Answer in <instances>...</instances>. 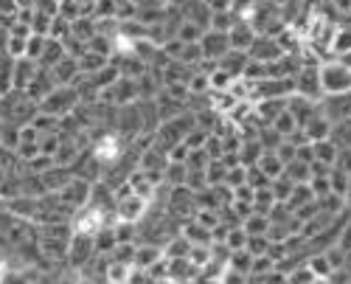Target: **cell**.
Returning a JSON list of instances; mask_svg holds the SVG:
<instances>
[{
	"instance_id": "7402d4cb",
	"label": "cell",
	"mask_w": 351,
	"mask_h": 284,
	"mask_svg": "<svg viewBox=\"0 0 351 284\" xmlns=\"http://www.w3.org/2000/svg\"><path fill=\"white\" fill-rule=\"evenodd\" d=\"M337 60H340L346 68H351V51H348V54H343V56H337Z\"/></svg>"
},
{
	"instance_id": "6da1fadb",
	"label": "cell",
	"mask_w": 351,
	"mask_h": 284,
	"mask_svg": "<svg viewBox=\"0 0 351 284\" xmlns=\"http://www.w3.org/2000/svg\"><path fill=\"white\" fill-rule=\"evenodd\" d=\"M320 88L324 96H337L351 91V68H346L340 60L320 65Z\"/></svg>"
},
{
	"instance_id": "4fadbf2b",
	"label": "cell",
	"mask_w": 351,
	"mask_h": 284,
	"mask_svg": "<svg viewBox=\"0 0 351 284\" xmlns=\"http://www.w3.org/2000/svg\"><path fill=\"white\" fill-rule=\"evenodd\" d=\"M348 183H351V175H346V172H340V169H335V166H332V172H329V189H332V194L346 197Z\"/></svg>"
},
{
	"instance_id": "3957f363",
	"label": "cell",
	"mask_w": 351,
	"mask_h": 284,
	"mask_svg": "<svg viewBox=\"0 0 351 284\" xmlns=\"http://www.w3.org/2000/svg\"><path fill=\"white\" fill-rule=\"evenodd\" d=\"M199 45H202V60L219 62L222 56L230 51V37H228V32H214V28H211V32L202 34Z\"/></svg>"
},
{
	"instance_id": "30bf717a",
	"label": "cell",
	"mask_w": 351,
	"mask_h": 284,
	"mask_svg": "<svg viewBox=\"0 0 351 284\" xmlns=\"http://www.w3.org/2000/svg\"><path fill=\"white\" fill-rule=\"evenodd\" d=\"M183 237L191 242V245H208L214 239V234L208 231V225H202V222H189L186 228H183Z\"/></svg>"
},
{
	"instance_id": "8992f818",
	"label": "cell",
	"mask_w": 351,
	"mask_h": 284,
	"mask_svg": "<svg viewBox=\"0 0 351 284\" xmlns=\"http://www.w3.org/2000/svg\"><path fill=\"white\" fill-rule=\"evenodd\" d=\"M247 54L253 62H276L284 51H281L278 40H273V37H256V43L250 45Z\"/></svg>"
},
{
	"instance_id": "e0dca14e",
	"label": "cell",
	"mask_w": 351,
	"mask_h": 284,
	"mask_svg": "<svg viewBox=\"0 0 351 284\" xmlns=\"http://www.w3.org/2000/svg\"><path fill=\"white\" fill-rule=\"evenodd\" d=\"M158 257H160V250H158V248H149V250H146V248H138V250H135V265H152Z\"/></svg>"
},
{
	"instance_id": "5bb4252c",
	"label": "cell",
	"mask_w": 351,
	"mask_h": 284,
	"mask_svg": "<svg viewBox=\"0 0 351 284\" xmlns=\"http://www.w3.org/2000/svg\"><path fill=\"white\" fill-rule=\"evenodd\" d=\"M306 265L312 268V273H315V276H332V273H335L324 250H320V253H312V257L306 259Z\"/></svg>"
},
{
	"instance_id": "d6986e66",
	"label": "cell",
	"mask_w": 351,
	"mask_h": 284,
	"mask_svg": "<svg viewBox=\"0 0 351 284\" xmlns=\"http://www.w3.org/2000/svg\"><path fill=\"white\" fill-rule=\"evenodd\" d=\"M337 245H340L346 253H351V220L343 225V231H340V237H337Z\"/></svg>"
},
{
	"instance_id": "5b68a950",
	"label": "cell",
	"mask_w": 351,
	"mask_h": 284,
	"mask_svg": "<svg viewBox=\"0 0 351 284\" xmlns=\"http://www.w3.org/2000/svg\"><path fill=\"white\" fill-rule=\"evenodd\" d=\"M93 250H96V242L90 234H73L71 245H68V257H71V265H87V259L93 257Z\"/></svg>"
},
{
	"instance_id": "8fae6325",
	"label": "cell",
	"mask_w": 351,
	"mask_h": 284,
	"mask_svg": "<svg viewBox=\"0 0 351 284\" xmlns=\"http://www.w3.org/2000/svg\"><path fill=\"white\" fill-rule=\"evenodd\" d=\"M337 150H351V119H343L337 124H332V135H329Z\"/></svg>"
},
{
	"instance_id": "9c48e42d",
	"label": "cell",
	"mask_w": 351,
	"mask_h": 284,
	"mask_svg": "<svg viewBox=\"0 0 351 284\" xmlns=\"http://www.w3.org/2000/svg\"><path fill=\"white\" fill-rule=\"evenodd\" d=\"M242 228L247 231V237H267V228H270V217L267 214H250L242 220Z\"/></svg>"
},
{
	"instance_id": "ba28073f",
	"label": "cell",
	"mask_w": 351,
	"mask_h": 284,
	"mask_svg": "<svg viewBox=\"0 0 351 284\" xmlns=\"http://www.w3.org/2000/svg\"><path fill=\"white\" fill-rule=\"evenodd\" d=\"M261 172H265L270 180H276V178H281L284 175V161L278 158V152L276 150H265L261 152V158H258V163H256Z\"/></svg>"
},
{
	"instance_id": "44dd1931",
	"label": "cell",
	"mask_w": 351,
	"mask_h": 284,
	"mask_svg": "<svg viewBox=\"0 0 351 284\" xmlns=\"http://www.w3.org/2000/svg\"><path fill=\"white\" fill-rule=\"evenodd\" d=\"M332 6L340 12H351V0H332Z\"/></svg>"
},
{
	"instance_id": "277c9868",
	"label": "cell",
	"mask_w": 351,
	"mask_h": 284,
	"mask_svg": "<svg viewBox=\"0 0 351 284\" xmlns=\"http://www.w3.org/2000/svg\"><path fill=\"white\" fill-rule=\"evenodd\" d=\"M115 211H119V220H124V222H138V220L143 217V211H146V197L130 191V194L119 197V203H115Z\"/></svg>"
},
{
	"instance_id": "7a4b0ae2",
	"label": "cell",
	"mask_w": 351,
	"mask_h": 284,
	"mask_svg": "<svg viewBox=\"0 0 351 284\" xmlns=\"http://www.w3.org/2000/svg\"><path fill=\"white\" fill-rule=\"evenodd\" d=\"M76 93L73 88H68V84H62V88H53L45 99H43V113H51V116H62V113H68L73 104H76Z\"/></svg>"
},
{
	"instance_id": "52a82bcc",
	"label": "cell",
	"mask_w": 351,
	"mask_h": 284,
	"mask_svg": "<svg viewBox=\"0 0 351 284\" xmlns=\"http://www.w3.org/2000/svg\"><path fill=\"white\" fill-rule=\"evenodd\" d=\"M228 37H230V48L233 51H250V45L256 43V28L250 25V23H245V20H237V25L228 32Z\"/></svg>"
},
{
	"instance_id": "2e32d148",
	"label": "cell",
	"mask_w": 351,
	"mask_h": 284,
	"mask_svg": "<svg viewBox=\"0 0 351 284\" xmlns=\"http://www.w3.org/2000/svg\"><path fill=\"white\" fill-rule=\"evenodd\" d=\"M332 51H335L337 56H343V54L351 51V28H337L335 40H332Z\"/></svg>"
},
{
	"instance_id": "7c38bea8",
	"label": "cell",
	"mask_w": 351,
	"mask_h": 284,
	"mask_svg": "<svg viewBox=\"0 0 351 284\" xmlns=\"http://www.w3.org/2000/svg\"><path fill=\"white\" fill-rule=\"evenodd\" d=\"M270 127H273V130H278L284 138H289V135L295 132V130H301V127H298V121H295V116H292V113H289L287 107L278 113V116H276V121H273Z\"/></svg>"
},
{
	"instance_id": "9a60e30c",
	"label": "cell",
	"mask_w": 351,
	"mask_h": 284,
	"mask_svg": "<svg viewBox=\"0 0 351 284\" xmlns=\"http://www.w3.org/2000/svg\"><path fill=\"white\" fill-rule=\"evenodd\" d=\"M317 276L312 273V268L304 262V265H298L295 270H289V276H287V284H312Z\"/></svg>"
},
{
	"instance_id": "ac0fdd59",
	"label": "cell",
	"mask_w": 351,
	"mask_h": 284,
	"mask_svg": "<svg viewBox=\"0 0 351 284\" xmlns=\"http://www.w3.org/2000/svg\"><path fill=\"white\" fill-rule=\"evenodd\" d=\"M335 169H340V172L351 175V150H337V161H335Z\"/></svg>"
},
{
	"instance_id": "ffe728a7",
	"label": "cell",
	"mask_w": 351,
	"mask_h": 284,
	"mask_svg": "<svg viewBox=\"0 0 351 284\" xmlns=\"http://www.w3.org/2000/svg\"><path fill=\"white\" fill-rule=\"evenodd\" d=\"M222 284H247V273H239V270H233V268H228V273H225Z\"/></svg>"
},
{
	"instance_id": "603a6c76",
	"label": "cell",
	"mask_w": 351,
	"mask_h": 284,
	"mask_svg": "<svg viewBox=\"0 0 351 284\" xmlns=\"http://www.w3.org/2000/svg\"><path fill=\"white\" fill-rule=\"evenodd\" d=\"M346 206L351 209V183H348V191H346Z\"/></svg>"
}]
</instances>
